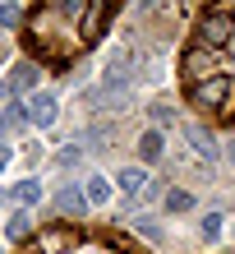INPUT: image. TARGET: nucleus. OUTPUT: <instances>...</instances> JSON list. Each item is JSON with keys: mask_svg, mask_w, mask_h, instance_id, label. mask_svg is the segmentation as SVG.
Listing matches in <instances>:
<instances>
[{"mask_svg": "<svg viewBox=\"0 0 235 254\" xmlns=\"http://www.w3.org/2000/svg\"><path fill=\"white\" fill-rule=\"evenodd\" d=\"M194 37H198V47H208V51L226 47L235 37V14L231 9H203L198 23H194Z\"/></svg>", "mask_w": 235, "mask_h": 254, "instance_id": "f257e3e1", "label": "nucleus"}, {"mask_svg": "<svg viewBox=\"0 0 235 254\" xmlns=\"http://www.w3.org/2000/svg\"><path fill=\"white\" fill-rule=\"evenodd\" d=\"M189 97H194V107H203V111L226 107V97H231V74H222V69H217L212 79H203V83H194V88H189Z\"/></svg>", "mask_w": 235, "mask_h": 254, "instance_id": "f03ea898", "label": "nucleus"}, {"mask_svg": "<svg viewBox=\"0 0 235 254\" xmlns=\"http://www.w3.org/2000/svg\"><path fill=\"white\" fill-rule=\"evenodd\" d=\"M212 56H208V47H194V51H185V79H189V88L194 83H203V79H212Z\"/></svg>", "mask_w": 235, "mask_h": 254, "instance_id": "7ed1b4c3", "label": "nucleus"}, {"mask_svg": "<svg viewBox=\"0 0 235 254\" xmlns=\"http://www.w3.org/2000/svg\"><path fill=\"white\" fill-rule=\"evenodd\" d=\"M55 116H60L55 93H33V97H28V121H33V125H51Z\"/></svg>", "mask_w": 235, "mask_h": 254, "instance_id": "20e7f679", "label": "nucleus"}, {"mask_svg": "<svg viewBox=\"0 0 235 254\" xmlns=\"http://www.w3.org/2000/svg\"><path fill=\"white\" fill-rule=\"evenodd\" d=\"M55 208H60V213H69V217H83V213H88L93 203H88L83 185H65L60 194H55Z\"/></svg>", "mask_w": 235, "mask_h": 254, "instance_id": "39448f33", "label": "nucleus"}, {"mask_svg": "<svg viewBox=\"0 0 235 254\" xmlns=\"http://www.w3.org/2000/svg\"><path fill=\"white\" fill-rule=\"evenodd\" d=\"M33 83H37V65H33V61H19V65L9 69V79H5V93L19 97V93H28Z\"/></svg>", "mask_w": 235, "mask_h": 254, "instance_id": "423d86ee", "label": "nucleus"}, {"mask_svg": "<svg viewBox=\"0 0 235 254\" xmlns=\"http://www.w3.org/2000/svg\"><path fill=\"white\" fill-rule=\"evenodd\" d=\"M106 19H111L106 5H88V14L79 19V37L83 42H97V33H101V23H106Z\"/></svg>", "mask_w": 235, "mask_h": 254, "instance_id": "0eeeda50", "label": "nucleus"}, {"mask_svg": "<svg viewBox=\"0 0 235 254\" xmlns=\"http://www.w3.org/2000/svg\"><path fill=\"white\" fill-rule=\"evenodd\" d=\"M185 139H189V148H194L203 162H212V157H217V139H212L203 125H185Z\"/></svg>", "mask_w": 235, "mask_h": 254, "instance_id": "6e6552de", "label": "nucleus"}, {"mask_svg": "<svg viewBox=\"0 0 235 254\" xmlns=\"http://www.w3.org/2000/svg\"><path fill=\"white\" fill-rule=\"evenodd\" d=\"M115 185H120V194H125V199L143 194V185H148V167H125L120 176H115Z\"/></svg>", "mask_w": 235, "mask_h": 254, "instance_id": "1a4fd4ad", "label": "nucleus"}, {"mask_svg": "<svg viewBox=\"0 0 235 254\" xmlns=\"http://www.w3.org/2000/svg\"><path fill=\"white\" fill-rule=\"evenodd\" d=\"M28 236H33V217H28V208H19V213L5 222V241L19 245V241H28Z\"/></svg>", "mask_w": 235, "mask_h": 254, "instance_id": "9d476101", "label": "nucleus"}, {"mask_svg": "<svg viewBox=\"0 0 235 254\" xmlns=\"http://www.w3.org/2000/svg\"><path fill=\"white\" fill-rule=\"evenodd\" d=\"M161 148H166L161 129H148V134L139 139V157H143V162H157V157H161Z\"/></svg>", "mask_w": 235, "mask_h": 254, "instance_id": "9b49d317", "label": "nucleus"}, {"mask_svg": "<svg viewBox=\"0 0 235 254\" xmlns=\"http://www.w3.org/2000/svg\"><path fill=\"white\" fill-rule=\"evenodd\" d=\"M83 194H88V203H106L111 199V181H106V176H88V185H83Z\"/></svg>", "mask_w": 235, "mask_h": 254, "instance_id": "f8f14e48", "label": "nucleus"}, {"mask_svg": "<svg viewBox=\"0 0 235 254\" xmlns=\"http://www.w3.org/2000/svg\"><path fill=\"white\" fill-rule=\"evenodd\" d=\"M198 222H203L198 231H203V241H208V245H217V241H222V227H226V217H222V213H203Z\"/></svg>", "mask_w": 235, "mask_h": 254, "instance_id": "ddd939ff", "label": "nucleus"}, {"mask_svg": "<svg viewBox=\"0 0 235 254\" xmlns=\"http://www.w3.org/2000/svg\"><path fill=\"white\" fill-rule=\"evenodd\" d=\"M14 194H19V203H23V208L42 203V185H37V181H19V185H14Z\"/></svg>", "mask_w": 235, "mask_h": 254, "instance_id": "4468645a", "label": "nucleus"}, {"mask_svg": "<svg viewBox=\"0 0 235 254\" xmlns=\"http://www.w3.org/2000/svg\"><path fill=\"white\" fill-rule=\"evenodd\" d=\"M189 208H194V194L189 190H171L166 194V213H189Z\"/></svg>", "mask_w": 235, "mask_h": 254, "instance_id": "2eb2a0df", "label": "nucleus"}, {"mask_svg": "<svg viewBox=\"0 0 235 254\" xmlns=\"http://www.w3.org/2000/svg\"><path fill=\"white\" fill-rule=\"evenodd\" d=\"M148 116H152V129H161V125H171V121H175V111L166 107V102H157V107H148Z\"/></svg>", "mask_w": 235, "mask_h": 254, "instance_id": "dca6fc26", "label": "nucleus"}, {"mask_svg": "<svg viewBox=\"0 0 235 254\" xmlns=\"http://www.w3.org/2000/svg\"><path fill=\"white\" fill-rule=\"evenodd\" d=\"M23 23V9L19 5H0V28H19Z\"/></svg>", "mask_w": 235, "mask_h": 254, "instance_id": "f3484780", "label": "nucleus"}, {"mask_svg": "<svg viewBox=\"0 0 235 254\" xmlns=\"http://www.w3.org/2000/svg\"><path fill=\"white\" fill-rule=\"evenodd\" d=\"M134 231H139V236H148V241H157V236H161V231L152 227V217H134Z\"/></svg>", "mask_w": 235, "mask_h": 254, "instance_id": "a211bd4d", "label": "nucleus"}, {"mask_svg": "<svg viewBox=\"0 0 235 254\" xmlns=\"http://www.w3.org/2000/svg\"><path fill=\"white\" fill-rule=\"evenodd\" d=\"M55 162H60V167H74V162H79V148H65V153L55 157Z\"/></svg>", "mask_w": 235, "mask_h": 254, "instance_id": "6ab92c4d", "label": "nucleus"}, {"mask_svg": "<svg viewBox=\"0 0 235 254\" xmlns=\"http://www.w3.org/2000/svg\"><path fill=\"white\" fill-rule=\"evenodd\" d=\"M222 153H226V162H231V167H235V134H231V139L222 143Z\"/></svg>", "mask_w": 235, "mask_h": 254, "instance_id": "aec40b11", "label": "nucleus"}, {"mask_svg": "<svg viewBox=\"0 0 235 254\" xmlns=\"http://www.w3.org/2000/svg\"><path fill=\"white\" fill-rule=\"evenodd\" d=\"M5 157H9V148H0V171H5Z\"/></svg>", "mask_w": 235, "mask_h": 254, "instance_id": "412c9836", "label": "nucleus"}, {"mask_svg": "<svg viewBox=\"0 0 235 254\" xmlns=\"http://www.w3.org/2000/svg\"><path fill=\"white\" fill-rule=\"evenodd\" d=\"M5 129H9V125H5V116H0V139H5Z\"/></svg>", "mask_w": 235, "mask_h": 254, "instance_id": "4be33fe9", "label": "nucleus"}]
</instances>
